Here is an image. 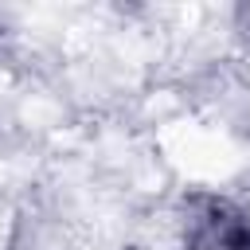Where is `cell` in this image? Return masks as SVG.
<instances>
[{
    "instance_id": "obj_1",
    "label": "cell",
    "mask_w": 250,
    "mask_h": 250,
    "mask_svg": "<svg viewBox=\"0 0 250 250\" xmlns=\"http://www.w3.org/2000/svg\"><path fill=\"white\" fill-rule=\"evenodd\" d=\"M184 242L188 250H250V215L227 199L199 195L191 199Z\"/></svg>"
}]
</instances>
